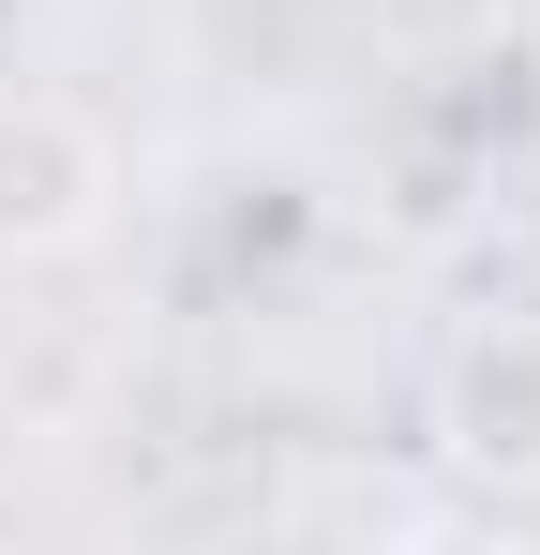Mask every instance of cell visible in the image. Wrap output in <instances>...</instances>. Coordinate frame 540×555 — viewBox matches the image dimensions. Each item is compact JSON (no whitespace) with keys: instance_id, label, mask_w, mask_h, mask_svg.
I'll list each match as a JSON object with an SVG mask.
<instances>
[{"instance_id":"obj_1","label":"cell","mask_w":540,"mask_h":555,"mask_svg":"<svg viewBox=\"0 0 540 555\" xmlns=\"http://www.w3.org/2000/svg\"><path fill=\"white\" fill-rule=\"evenodd\" d=\"M120 225V135L76 91H0V271L90 256Z\"/></svg>"},{"instance_id":"obj_2","label":"cell","mask_w":540,"mask_h":555,"mask_svg":"<svg viewBox=\"0 0 540 555\" xmlns=\"http://www.w3.org/2000/svg\"><path fill=\"white\" fill-rule=\"evenodd\" d=\"M436 451L496 495H540V315H496L436 361Z\"/></svg>"},{"instance_id":"obj_3","label":"cell","mask_w":540,"mask_h":555,"mask_svg":"<svg viewBox=\"0 0 540 555\" xmlns=\"http://www.w3.org/2000/svg\"><path fill=\"white\" fill-rule=\"evenodd\" d=\"M375 15H390V30H421V46H436V30H496V15H511V0H375Z\"/></svg>"}]
</instances>
